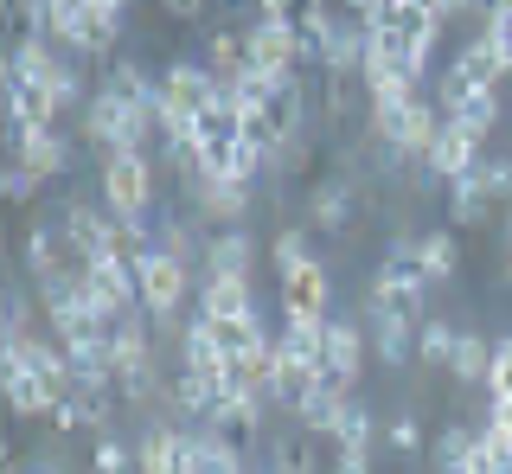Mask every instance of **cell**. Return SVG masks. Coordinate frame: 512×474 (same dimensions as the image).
Instances as JSON below:
<instances>
[{"label":"cell","instance_id":"8fae6325","mask_svg":"<svg viewBox=\"0 0 512 474\" xmlns=\"http://www.w3.org/2000/svg\"><path fill=\"white\" fill-rule=\"evenodd\" d=\"M186 474H256L237 449V436L212 430V423H192L186 430Z\"/></svg>","mask_w":512,"mask_h":474},{"label":"cell","instance_id":"ffe728a7","mask_svg":"<svg viewBox=\"0 0 512 474\" xmlns=\"http://www.w3.org/2000/svg\"><path fill=\"white\" fill-rule=\"evenodd\" d=\"M448 71H461V77H468V84L474 90H500L506 84V65H500V52H493V39L487 33H474V39H461V52L455 58H448Z\"/></svg>","mask_w":512,"mask_h":474},{"label":"cell","instance_id":"836d02e7","mask_svg":"<svg viewBox=\"0 0 512 474\" xmlns=\"http://www.w3.org/2000/svg\"><path fill=\"white\" fill-rule=\"evenodd\" d=\"M474 180H480V193H487L493 205L512 199V161H506V154H487V161L474 167Z\"/></svg>","mask_w":512,"mask_h":474},{"label":"cell","instance_id":"7c38bea8","mask_svg":"<svg viewBox=\"0 0 512 474\" xmlns=\"http://www.w3.org/2000/svg\"><path fill=\"white\" fill-rule=\"evenodd\" d=\"M365 353H372V334H365L359 321H340V314H333V321H327V366H320V378L346 391L352 378L365 372Z\"/></svg>","mask_w":512,"mask_h":474},{"label":"cell","instance_id":"5bb4252c","mask_svg":"<svg viewBox=\"0 0 512 474\" xmlns=\"http://www.w3.org/2000/svg\"><path fill=\"white\" fill-rule=\"evenodd\" d=\"M487 161L480 154V135H468V129H455V122H442V135H436V148H429V161H423V173H429V186L436 180H468V173Z\"/></svg>","mask_w":512,"mask_h":474},{"label":"cell","instance_id":"e0dca14e","mask_svg":"<svg viewBox=\"0 0 512 474\" xmlns=\"http://www.w3.org/2000/svg\"><path fill=\"white\" fill-rule=\"evenodd\" d=\"M352 205H359V180H320L308 193V225L327 231V237H340L352 225Z\"/></svg>","mask_w":512,"mask_h":474},{"label":"cell","instance_id":"1f68e13d","mask_svg":"<svg viewBox=\"0 0 512 474\" xmlns=\"http://www.w3.org/2000/svg\"><path fill=\"white\" fill-rule=\"evenodd\" d=\"M480 33L493 39V52H500V65L512 71V0H500V7L480 13Z\"/></svg>","mask_w":512,"mask_h":474},{"label":"cell","instance_id":"44dd1931","mask_svg":"<svg viewBox=\"0 0 512 474\" xmlns=\"http://www.w3.org/2000/svg\"><path fill=\"white\" fill-rule=\"evenodd\" d=\"M346 404H352V391H340V385H327V378H320L308 398H301L295 423H301L308 436H327V442H333V430H340V417H346Z\"/></svg>","mask_w":512,"mask_h":474},{"label":"cell","instance_id":"8d00e7d4","mask_svg":"<svg viewBox=\"0 0 512 474\" xmlns=\"http://www.w3.org/2000/svg\"><path fill=\"white\" fill-rule=\"evenodd\" d=\"M384 442H391L397 455H416L429 436H423V423H416V417H391V423H384Z\"/></svg>","mask_w":512,"mask_h":474},{"label":"cell","instance_id":"6da1fadb","mask_svg":"<svg viewBox=\"0 0 512 474\" xmlns=\"http://www.w3.org/2000/svg\"><path fill=\"white\" fill-rule=\"evenodd\" d=\"M39 308H45V334L64 340V346L109 334V314H103V302H96L84 263H71L64 276H45V282H39Z\"/></svg>","mask_w":512,"mask_h":474},{"label":"cell","instance_id":"f35d334b","mask_svg":"<svg viewBox=\"0 0 512 474\" xmlns=\"http://www.w3.org/2000/svg\"><path fill=\"white\" fill-rule=\"evenodd\" d=\"M333 474H372V449H333Z\"/></svg>","mask_w":512,"mask_h":474},{"label":"cell","instance_id":"9c48e42d","mask_svg":"<svg viewBox=\"0 0 512 474\" xmlns=\"http://www.w3.org/2000/svg\"><path fill=\"white\" fill-rule=\"evenodd\" d=\"M7 148H13V161L32 167L39 180H58V173H71V141H64L58 122H52V129H13V122H7Z\"/></svg>","mask_w":512,"mask_h":474},{"label":"cell","instance_id":"2e32d148","mask_svg":"<svg viewBox=\"0 0 512 474\" xmlns=\"http://www.w3.org/2000/svg\"><path fill=\"white\" fill-rule=\"evenodd\" d=\"M135 468L141 474H186V423H148L135 436Z\"/></svg>","mask_w":512,"mask_h":474},{"label":"cell","instance_id":"e575fe53","mask_svg":"<svg viewBox=\"0 0 512 474\" xmlns=\"http://www.w3.org/2000/svg\"><path fill=\"white\" fill-rule=\"evenodd\" d=\"M487 398L512 404V340H493V372H487Z\"/></svg>","mask_w":512,"mask_h":474},{"label":"cell","instance_id":"30bf717a","mask_svg":"<svg viewBox=\"0 0 512 474\" xmlns=\"http://www.w3.org/2000/svg\"><path fill=\"white\" fill-rule=\"evenodd\" d=\"M327 302H333V282H327V263L314 257L301 276H288V282H282V327L333 321V314H327Z\"/></svg>","mask_w":512,"mask_h":474},{"label":"cell","instance_id":"ab89813d","mask_svg":"<svg viewBox=\"0 0 512 474\" xmlns=\"http://www.w3.org/2000/svg\"><path fill=\"white\" fill-rule=\"evenodd\" d=\"M32 474H58V468H52V462H39V468H32Z\"/></svg>","mask_w":512,"mask_h":474},{"label":"cell","instance_id":"f1b7e54d","mask_svg":"<svg viewBox=\"0 0 512 474\" xmlns=\"http://www.w3.org/2000/svg\"><path fill=\"white\" fill-rule=\"evenodd\" d=\"M372 436H378L372 410L352 398V404H346V417H340V430H333V449H372Z\"/></svg>","mask_w":512,"mask_h":474},{"label":"cell","instance_id":"d6a6232c","mask_svg":"<svg viewBox=\"0 0 512 474\" xmlns=\"http://www.w3.org/2000/svg\"><path fill=\"white\" fill-rule=\"evenodd\" d=\"M90 462H96V474H141V468H135V449H128V442H116V436H96Z\"/></svg>","mask_w":512,"mask_h":474},{"label":"cell","instance_id":"4316f807","mask_svg":"<svg viewBox=\"0 0 512 474\" xmlns=\"http://www.w3.org/2000/svg\"><path fill=\"white\" fill-rule=\"evenodd\" d=\"M474 442H480V423H448V430L436 436V468L442 474H468Z\"/></svg>","mask_w":512,"mask_h":474},{"label":"cell","instance_id":"74e56055","mask_svg":"<svg viewBox=\"0 0 512 474\" xmlns=\"http://www.w3.org/2000/svg\"><path fill=\"white\" fill-rule=\"evenodd\" d=\"M26 334H39V327H32V295L7 289V340H26Z\"/></svg>","mask_w":512,"mask_h":474},{"label":"cell","instance_id":"52a82bcc","mask_svg":"<svg viewBox=\"0 0 512 474\" xmlns=\"http://www.w3.org/2000/svg\"><path fill=\"white\" fill-rule=\"evenodd\" d=\"M58 231H64V244H71L77 263H103V257H122V250H128L122 244V225H116V218H103V205H90V199L64 205Z\"/></svg>","mask_w":512,"mask_h":474},{"label":"cell","instance_id":"d6986e66","mask_svg":"<svg viewBox=\"0 0 512 474\" xmlns=\"http://www.w3.org/2000/svg\"><path fill=\"white\" fill-rule=\"evenodd\" d=\"M0 378H7V404H13V417H58L64 391H52L45 378H32L26 366H7V359H0Z\"/></svg>","mask_w":512,"mask_h":474},{"label":"cell","instance_id":"d4e9b609","mask_svg":"<svg viewBox=\"0 0 512 474\" xmlns=\"http://www.w3.org/2000/svg\"><path fill=\"white\" fill-rule=\"evenodd\" d=\"M487 212H493V199L480 193V180H474V173H468V180H455V186H448V225L474 231V225H487Z\"/></svg>","mask_w":512,"mask_h":474},{"label":"cell","instance_id":"83f0119b","mask_svg":"<svg viewBox=\"0 0 512 474\" xmlns=\"http://www.w3.org/2000/svg\"><path fill=\"white\" fill-rule=\"evenodd\" d=\"M455 340H461V327H448L442 314H429V321L416 327V359H423V366H442V372H448V359H455Z\"/></svg>","mask_w":512,"mask_h":474},{"label":"cell","instance_id":"4dcf8cb0","mask_svg":"<svg viewBox=\"0 0 512 474\" xmlns=\"http://www.w3.org/2000/svg\"><path fill=\"white\" fill-rule=\"evenodd\" d=\"M276 474H314V436L308 430L276 436Z\"/></svg>","mask_w":512,"mask_h":474},{"label":"cell","instance_id":"8992f818","mask_svg":"<svg viewBox=\"0 0 512 474\" xmlns=\"http://www.w3.org/2000/svg\"><path fill=\"white\" fill-rule=\"evenodd\" d=\"M436 109H442V122H455V129H468V135L487 141L493 129H500V116H506V97H500V90H474L461 71H442Z\"/></svg>","mask_w":512,"mask_h":474},{"label":"cell","instance_id":"f546056e","mask_svg":"<svg viewBox=\"0 0 512 474\" xmlns=\"http://www.w3.org/2000/svg\"><path fill=\"white\" fill-rule=\"evenodd\" d=\"M365 334H372V353L384 359V366H410V353H416L410 327H365Z\"/></svg>","mask_w":512,"mask_h":474},{"label":"cell","instance_id":"3957f363","mask_svg":"<svg viewBox=\"0 0 512 474\" xmlns=\"http://www.w3.org/2000/svg\"><path fill=\"white\" fill-rule=\"evenodd\" d=\"M135 282H141V314H148V321H173V314H180V302L199 289V282H192V263L167 257L160 244L135 250Z\"/></svg>","mask_w":512,"mask_h":474},{"label":"cell","instance_id":"4fadbf2b","mask_svg":"<svg viewBox=\"0 0 512 474\" xmlns=\"http://www.w3.org/2000/svg\"><path fill=\"white\" fill-rule=\"evenodd\" d=\"M180 372H192V378H205L212 391H224L231 385V359L218 353V340H212V327H205V314H192V321L180 327Z\"/></svg>","mask_w":512,"mask_h":474},{"label":"cell","instance_id":"cb8c5ba5","mask_svg":"<svg viewBox=\"0 0 512 474\" xmlns=\"http://www.w3.org/2000/svg\"><path fill=\"white\" fill-rule=\"evenodd\" d=\"M416 270H423V282H448L461 270L455 257V231H423V244H416Z\"/></svg>","mask_w":512,"mask_h":474},{"label":"cell","instance_id":"60d3db41","mask_svg":"<svg viewBox=\"0 0 512 474\" xmlns=\"http://www.w3.org/2000/svg\"><path fill=\"white\" fill-rule=\"evenodd\" d=\"M256 474H276V468H256Z\"/></svg>","mask_w":512,"mask_h":474},{"label":"cell","instance_id":"d590c367","mask_svg":"<svg viewBox=\"0 0 512 474\" xmlns=\"http://www.w3.org/2000/svg\"><path fill=\"white\" fill-rule=\"evenodd\" d=\"M39 186H45V180H39V173H32V167H20V161H13V167H7V180H0V193H7L13 205H32V199H39Z\"/></svg>","mask_w":512,"mask_h":474},{"label":"cell","instance_id":"ac0fdd59","mask_svg":"<svg viewBox=\"0 0 512 474\" xmlns=\"http://www.w3.org/2000/svg\"><path fill=\"white\" fill-rule=\"evenodd\" d=\"M192 205H199V218L237 231V225H244V212H250V186H237V180H199V186H192Z\"/></svg>","mask_w":512,"mask_h":474},{"label":"cell","instance_id":"9a60e30c","mask_svg":"<svg viewBox=\"0 0 512 474\" xmlns=\"http://www.w3.org/2000/svg\"><path fill=\"white\" fill-rule=\"evenodd\" d=\"M199 270H205V282H250V270H256L250 231H212L199 250Z\"/></svg>","mask_w":512,"mask_h":474},{"label":"cell","instance_id":"ba28073f","mask_svg":"<svg viewBox=\"0 0 512 474\" xmlns=\"http://www.w3.org/2000/svg\"><path fill=\"white\" fill-rule=\"evenodd\" d=\"M7 366H26L32 378H45L52 391H64L71 398L77 378H71V353H64V340H45V334H26V340H7Z\"/></svg>","mask_w":512,"mask_h":474},{"label":"cell","instance_id":"5b68a950","mask_svg":"<svg viewBox=\"0 0 512 474\" xmlns=\"http://www.w3.org/2000/svg\"><path fill=\"white\" fill-rule=\"evenodd\" d=\"M103 205L116 225H148V205H154V161L148 154H109L103 161Z\"/></svg>","mask_w":512,"mask_h":474},{"label":"cell","instance_id":"603a6c76","mask_svg":"<svg viewBox=\"0 0 512 474\" xmlns=\"http://www.w3.org/2000/svg\"><path fill=\"white\" fill-rule=\"evenodd\" d=\"M487 372H493V346L480 340V334H461L455 340V359H448V378H455V385H480V391H487Z\"/></svg>","mask_w":512,"mask_h":474},{"label":"cell","instance_id":"7402d4cb","mask_svg":"<svg viewBox=\"0 0 512 474\" xmlns=\"http://www.w3.org/2000/svg\"><path fill=\"white\" fill-rule=\"evenodd\" d=\"M199 314L205 321H250L256 308V289L250 282H199Z\"/></svg>","mask_w":512,"mask_h":474},{"label":"cell","instance_id":"484cf974","mask_svg":"<svg viewBox=\"0 0 512 474\" xmlns=\"http://www.w3.org/2000/svg\"><path fill=\"white\" fill-rule=\"evenodd\" d=\"M314 263V250H308V231L301 225H288V231H276V244H269V270H276V282H288V276H301Z\"/></svg>","mask_w":512,"mask_h":474},{"label":"cell","instance_id":"277c9868","mask_svg":"<svg viewBox=\"0 0 512 474\" xmlns=\"http://www.w3.org/2000/svg\"><path fill=\"white\" fill-rule=\"evenodd\" d=\"M109 340H116V391L128 404H148L160 391L154 378V334H148V314H122L116 327H109Z\"/></svg>","mask_w":512,"mask_h":474},{"label":"cell","instance_id":"7a4b0ae2","mask_svg":"<svg viewBox=\"0 0 512 474\" xmlns=\"http://www.w3.org/2000/svg\"><path fill=\"white\" fill-rule=\"evenodd\" d=\"M84 135H90V148H103V161L109 154H141L154 135V109H141L122 90H96L84 103Z\"/></svg>","mask_w":512,"mask_h":474}]
</instances>
